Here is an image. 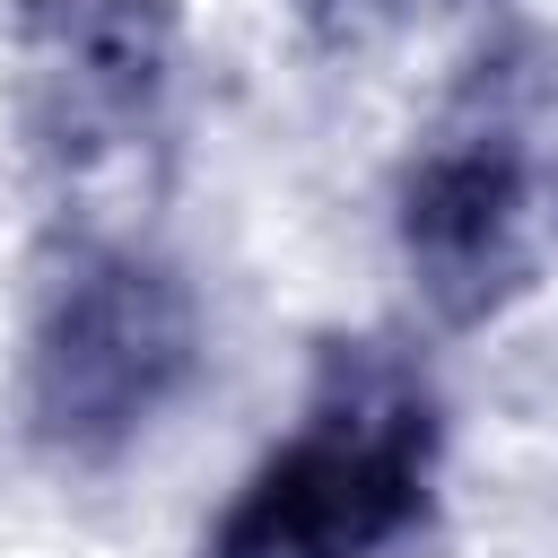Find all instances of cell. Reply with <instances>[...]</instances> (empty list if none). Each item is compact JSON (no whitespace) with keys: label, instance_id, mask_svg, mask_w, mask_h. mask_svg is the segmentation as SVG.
<instances>
[{"label":"cell","instance_id":"1","mask_svg":"<svg viewBox=\"0 0 558 558\" xmlns=\"http://www.w3.org/2000/svg\"><path fill=\"white\" fill-rule=\"evenodd\" d=\"M436 453V384L384 340H340L323 349L296 436L235 488L201 558H375L427 523Z\"/></svg>","mask_w":558,"mask_h":558},{"label":"cell","instance_id":"2","mask_svg":"<svg viewBox=\"0 0 558 558\" xmlns=\"http://www.w3.org/2000/svg\"><path fill=\"white\" fill-rule=\"evenodd\" d=\"M192 357H201V314L174 262L140 244H78L35 305L26 427L52 462L105 471L192 384Z\"/></svg>","mask_w":558,"mask_h":558},{"label":"cell","instance_id":"3","mask_svg":"<svg viewBox=\"0 0 558 558\" xmlns=\"http://www.w3.org/2000/svg\"><path fill=\"white\" fill-rule=\"evenodd\" d=\"M401 253L445 323H488L532 279V148L514 87L480 78L401 174Z\"/></svg>","mask_w":558,"mask_h":558},{"label":"cell","instance_id":"4","mask_svg":"<svg viewBox=\"0 0 558 558\" xmlns=\"http://www.w3.org/2000/svg\"><path fill=\"white\" fill-rule=\"evenodd\" d=\"M26 52V122L61 166H96L157 131L174 78V9L166 0H17Z\"/></svg>","mask_w":558,"mask_h":558},{"label":"cell","instance_id":"5","mask_svg":"<svg viewBox=\"0 0 558 558\" xmlns=\"http://www.w3.org/2000/svg\"><path fill=\"white\" fill-rule=\"evenodd\" d=\"M296 9H305V26L323 44H366V35H384V26L418 17V9H445V0H296Z\"/></svg>","mask_w":558,"mask_h":558}]
</instances>
